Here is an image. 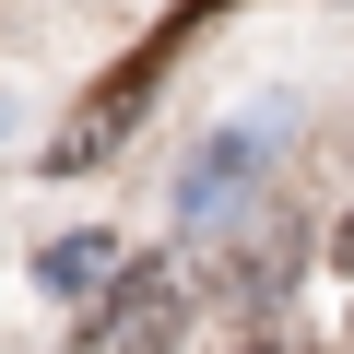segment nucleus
I'll use <instances>...</instances> for the list:
<instances>
[{
  "instance_id": "f257e3e1",
  "label": "nucleus",
  "mask_w": 354,
  "mask_h": 354,
  "mask_svg": "<svg viewBox=\"0 0 354 354\" xmlns=\"http://www.w3.org/2000/svg\"><path fill=\"white\" fill-rule=\"evenodd\" d=\"M213 12H225V0H189V12H177V24L153 36V48H130V59H118V71H106V83L83 95V118H71V130L48 142V165H95V153H118V142H130V118H142V95L165 83V59L189 48V36L213 24Z\"/></svg>"
},
{
  "instance_id": "f03ea898",
  "label": "nucleus",
  "mask_w": 354,
  "mask_h": 354,
  "mask_svg": "<svg viewBox=\"0 0 354 354\" xmlns=\"http://www.w3.org/2000/svg\"><path fill=\"white\" fill-rule=\"evenodd\" d=\"M177 330H189V283H177L165 260H142V272L118 283V330H106V354H177Z\"/></svg>"
},
{
  "instance_id": "7ed1b4c3",
  "label": "nucleus",
  "mask_w": 354,
  "mask_h": 354,
  "mask_svg": "<svg viewBox=\"0 0 354 354\" xmlns=\"http://www.w3.org/2000/svg\"><path fill=\"white\" fill-rule=\"evenodd\" d=\"M248 165H260V142H248V130H225V142H213V153L189 165V213H225V189H236Z\"/></svg>"
},
{
  "instance_id": "20e7f679",
  "label": "nucleus",
  "mask_w": 354,
  "mask_h": 354,
  "mask_svg": "<svg viewBox=\"0 0 354 354\" xmlns=\"http://www.w3.org/2000/svg\"><path fill=\"white\" fill-rule=\"evenodd\" d=\"M36 272H48V295H83V283H106V272H118V248H106V236H59Z\"/></svg>"
},
{
  "instance_id": "39448f33",
  "label": "nucleus",
  "mask_w": 354,
  "mask_h": 354,
  "mask_svg": "<svg viewBox=\"0 0 354 354\" xmlns=\"http://www.w3.org/2000/svg\"><path fill=\"white\" fill-rule=\"evenodd\" d=\"M260 354H283V342H260Z\"/></svg>"
}]
</instances>
